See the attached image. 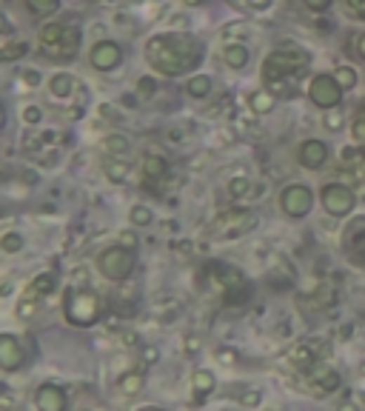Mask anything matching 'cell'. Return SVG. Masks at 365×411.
Segmentation results:
<instances>
[{
  "label": "cell",
  "instance_id": "cell-1",
  "mask_svg": "<svg viewBox=\"0 0 365 411\" xmlns=\"http://www.w3.org/2000/svg\"><path fill=\"white\" fill-rule=\"evenodd\" d=\"M146 60L154 72L166 77H177L182 72H192L203 60V43L194 34L186 32H168L154 34L146 43Z\"/></svg>",
  "mask_w": 365,
  "mask_h": 411
},
{
  "label": "cell",
  "instance_id": "cell-2",
  "mask_svg": "<svg viewBox=\"0 0 365 411\" xmlns=\"http://www.w3.org/2000/svg\"><path fill=\"white\" fill-rule=\"evenodd\" d=\"M63 314L72 325L88 328L100 317V297L91 289H66L63 295Z\"/></svg>",
  "mask_w": 365,
  "mask_h": 411
},
{
  "label": "cell",
  "instance_id": "cell-3",
  "mask_svg": "<svg viewBox=\"0 0 365 411\" xmlns=\"http://www.w3.org/2000/svg\"><path fill=\"white\" fill-rule=\"evenodd\" d=\"M308 63H311V55L305 49H277L263 60V80L274 83V80L300 77Z\"/></svg>",
  "mask_w": 365,
  "mask_h": 411
},
{
  "label": "cell",
  "instance_id": "cell-4",
  "mask_svg": "<svg viewBox=\"0 0 365 411\" xmlns=\"http://www.w3.org/2000/svg\"><path fill=\"white\" fill-rule=\"evenodd\" d=\"M98 269H100V274H103L106 280H112V283H126V280L134 274V269H137L134 249H126L123 243L109 245V249H103L100 257H98Z\"/></svg>",
  "mask_w": 365,
  "mask_h": 411
},
{
  "label": "cell",
  "instance_id": "cell-5",
  "mask_svg": "<svg viewBox=\"0 0 365 411\" xmlns=\"http://www.w3.org/2000/svg\"><path fill=\"white\" fill-rule=\"evenodd\" d=\"M343 95H345V89L337 83L334 74H317V77H311V83H308V97L319 109H334V106H340Z\"/></svg>",
  "mask_w": 365,
  "mask_h": 411
},
{
  "label": "cell",
  "instance_id": "cell-6",
  "mask_svg": "<svg viewBox=\"0 0 365 411\" xmlns=\"http://www.w3.org/2000/svg\"><path fill=\"white\" fill-rule=\"evenodd\" d=\"M257 226V215L248 212V209H232V212H223L214 223H211V231L217 237H240L246 231H251Z\"/></svg>",
  "mask_w": 365,
  "mask_h": 411
},
{
  "label": "cell",
  "instance_id": "cell-7",
  "mask_svg": "<svg viewBox=\"0 0 365 411\" xmlns=\"http://www.w3.org/2000/svg\"><path fill=\"white\" fill-rule=\"evenodd\" d=\"M77 49H80V29L77 26H63V32H60L58 40L40 46V55L60 63V60H72L77 55Z\"/></svg>",
  "mask_w": 365,
  "mask_h": 411
},
{
  "label": "cell",
  "instance_id": "cell-8",
  "mask_svg": "<svg viewBox=\"0 0 365 411\" xmlns=\"http://www.w3.org/2000/svg\"><path fill=\"white\" fill-rule=\"evenodd\" d=\"M280 206H283V212H286L288 217H305V215L314 209V194H311L308 186H303V183H291V186L283 189V194H280Z\"/></svg>",
  "mask_w": 365,
  "mask_h": 411
},
{
  "label": "cell",
  "instance_id": "cell-9",
  "mask_svg": "<svg viewBox=\"0 0 365 411\" xmlns=\"http://www.w3.org/2000/svg\"><path fill=\"white\" fill-rule=\"evenodd\" d=\"M354 203H357L354 191H351L348 186H343V183H328V186L323 189V206H326V212H328L331 217H345V215H351Z\"/></svg>",
  "mask_w": 365,
  "mask_h": 411
},
{
  "label": "cell",
  "instance_id": "cell-10",
  "mask_svg": "<svg viewBox=\"0 0 365 411\" xmlns=\"http://www.w3.org/2000/svg\"><path fill=\"white\" fill-rule=\"evenodd\" d=\"M55 285H58V277H55L52 271H43V274H37V277L32 280V285L26 289V297H23V303H20L18 314H20V317L32 314V311H34V306H37L43 297H49V295L55 292Z\"/></svg>",
  "mask_w": 365,
  "mask_h": 411
},
{
  "label": "cell",
  "instance_id": "cell-11",
  "mask_svg": "<svg viewBox=\"0 0 365 411\" xmlns=\"http://www.w3.org/2000/svg\"><path fill=\"white\" fill-rule=\"evenodd\" d=\"M343 249L354 266H365V217H357L348 223L343 234Z\"/></svg>",
  "mask_w": 365,
  "mask_h": 411
},
{
  "label": "cell",
  "instance_id": "cell-12",
  "mask_svg": "<svg viewBox=\"0 0 365 411\" xmlns=\"http://www.w3.org/2000/svg\"><path fill=\"white\" fill-rule=\"evenodd\" d=\"M340 375L334 372L331 365H314L311 368V375H308V391L314 394V397H326V394H331V391H337L340 389Z\"/></svg>",
  "mask_w": 365,
  "mask_h": 411
},
{
  "label": "cell",
  "instance_id": "cell-13",
  "mask_svg": "<svg viewBox=\"0 0 365 411\" xmlns=\"http://www.w3.org/2000/svg\"><path fill=\"white\" fill-rule=\"evenodd\" d=\"M326 354V343L323 340H303V343H297L291 351H288V360L300 368V372H311V368L319 363V357Z\"/></svg>",
  "mask_w": 365,
  "mask_h": 411
},
{
  "label": "cell",
  "instance_id": "cell-14",
  "mask_svg": "<svg viewBox=\"0 0 365 411\" xmlns=\"http://www.w3.org/2000/svg\"><path fill=\"white\" fill-rule=\"evenodd\" d=\"M88 60H91V66H95V69L109 72V69H114L123 60V49L114 43V40H100V43L91 46Z\"/></svg>",
  "mask_w": 365,
  "mask_h": 411
},
{
  "label": "cell",
  "instance_id": "cell-15",
  "mask_svg": "<svg viewBox=\"0 0 365 411\" xmlns=\"http://www.w3.org/2000/svg\"><path fill=\"white\" fill-rule=\"evenodd\" d=\"M26 360V351H23V343L15 337V335H4L0 337V368L4 372H18Z\"/></svg>",
  "mask_w": 365,
  "mask_h": 411
},
{
  "label": "cell",
  "instance_id": "cell-16",
  "mask_svg": "<svg viewBox=\"0 0 365 411\" xmlns=\"http://www.w3.org/2000/svg\"><path fill=\"white\" fill-rule=\"evenodd\" d=\"M300 157V166L303 169H323L326 160H328V146L323 140H305L297 151Z\"/></svg>",
  "mask_w": 365,
  "mask_h": 411
},
{
  "label": "cell",
  "instance_id": "cell-17",
  "mask_svg": "<svg viewBox=\"0 0 365 411\" xmlns=\"http://www.w3.org/2000/svg\"><path fill=\"white\" fill-rule=\"evenodd\" d=\"M34 405H37L40 411H63V408L69 405V400H66V391H63L60 386H55V383H43V386L37 389Z\"/></svg>",
  "mask_w": 365,
  "mask_h": 411
},
{
  "label": "cell",
  "instance_id": "cell-18",
  "mask_svg": "<svg viewBox=\"0 0 365 411\" xmlns=\"http://www.w3.org/2000/svg\"><path fill=\"white\" fill-rule=\"evenodd\" d=\"M217 389V380L211 372H206V368H197V372L192 375V391H194V400H206L208 394H214Z\"/></svg>",
  "mask_w": 365,
  "mask_h": 411
},
{
  "label": "cell",
  "instance_id": "cell-19",
  "mask_svg": "<svg viewBox=\"0 0 365 411\" xmlns=\"http://www.w3.org/2000/svg\"><path fill=\"white\" fill-rule=\"evenodd\" d=\"M168 175V163L163 154H146L143 157V177L146 180H163Z\"/></svg>",
  "mask_w": 365,
  "mask_h": 411
},
{
  "label": "cell",
  "instance_id": "cell-20",
  "mask_svg": "<svg viewBox=\"0 0 365 411\" xmlns=\"http://www.w3.org/2000/svg\"><path fill=\"white\" fill-rule=\"evenodd\" d=\"M103 172H106V177L112 180V183H123L126 177H128V172H131V166L126 160H120V157H106V163H103Z\"/></svg>",
  "mask_w": 365,
  "mask_h": 411
},
{
  "label": "cell",
  "instance_id": "cell-21",
  "mask_svg": "<svg viewBox=\"0 0 365 411\" xmlns=\"http://www.w3.org/2000/svg\"><path fill=\"white\" fill-rule=\"evenodd\" d=\"M143 386H146V377H143V372H126V375L120 377V383H117V389H120L126 397L140 394V391H143Z\"/></svg>",
  "mask_w": 365,
  "mask_h": 411
},
{
  "label": "cell",
  "instance_id": "cell-22",
  "mask_svg": "<svg viewBox=\"0 0 365 411\" xmlns=\"http://www.w3.org/2000/svg\"><path fill=\"white\" fill-rule=\"evenodd\" d=\"M214 274H217V283L223 285V289H234V285H243V274L234 269V266H214Z\"/></svg>",
  "mask_w": 365,
  "mask_h": 411
},
{
  "label": "cell",
  "instance_id": "cell-23",
  "mask_svg": "<svg viewBox=\"0 0 365 411\" xmlns=\"http://www.w3.org/2000/svg\"><path fill=\"white\" fill-rule=\"evenodd\" d=\"M223 60L232 66V69H243V66L248 63V49H246L243 43H228V46L223 49Z\"/></svg>",
  "mask_w": 365,
  "mask_h": 411
},
{
  "label": "cell",
  "instance_id": "cell-24",
  "mask_svg": "<svg viewBox=\"0 0 365 411\" xmlns=\"http://www.w3.org/2000/svg\"><path fill=\"white\" fill-rule=\"evenodd\" d=\"M248 106H251L254 114H268V112L274 109V92H265V89L254 92V95L248 97Z\"/></svg>",
  "mask_w": 365,
  "mask_h": 411
},
{
  "label": "cell",
  "instance_id": "cell-25",
  "mask_svg": "<svg viewBox=\"0 0 365 411\" xmlns=\"http://www.w3.org/2000/svg\"><path fill=\"white\" fill-rule=\"evenodd\" d=\"M26 52H29V43H26V40H6L4 49H0V60H4V63H12V60L23 58Z\"/></svg>",
  "mask_w": 365,
  "mask_h": 411
},
{
  "label": "cell",
  "instance_id": "cell-26",
  "mask_svg": "<svg viewBox=\"0 0 365 411\" xmlns=\"http://www.w3.org/2000/svg\"><path fill=\"white\" fill-rule=\"evenodd\" d=\"M186 92H189L192 97L203 100V97H208V92H211V80H208L206 74H194V77H189V83H186Z\"/></svg>",
  "mask_w": 365,
  "mask_h": 411
},
{
  "label": "cell",
  "instance_id": "cell-27",
  "mask_svg": "<svg viewBox=\"0 0 365 411\" xmlns=\"http://www.w3.org/2000/svg\"><path fill=\"white\" fill-rule=\"evenodd\" d=\"M128 149H131V143H128L126 135H106V140H103V151L112 154V157H120V154H126Z\"/></svg>",
  "mask_w": 365,
  "mask_h": 411
},
{
  "label": "cell",
  "instance_id": "cell-28",
  "mask_svg": "<svg viewBox=\"0 0 365 411\" xmlns=\"http://www.w3.org/2000/svg\"><path fill=\"white\" fill-rule=\"evenodd\" d=\"M49 92H52L55 97H69V95L74 92V80H72L69 74H55V77L49 80Z\"/></svg>",
  "mask_w": 365,
  "mask_h": 411
},
{
  "label": "cell",
  "instance_id": "cell-29",
  "mask_svg": "<svg viewBox=\"0 0 365 411\" xmlns=\"http://www.w3.org/2000/svg\"><path fill=\"white\" fill-rule=\"evenodd\" d=\"M351 135L359 146H365V103L357 106V114H354V123H351Z\"/></svg>",
  "mask_w": 365,
  "mask_h": 411
},
{
  "label": "cell",
  "instance_id": "cell-30",
  "mask_svg": "<svg viewBox=\"0 0 365 411\" xmlns=\"http://www.w3.org/2000/svg\"><path fill=\"white\" fill-rule=\"evenodd\" d=\"M0 249H4L6 255H18V252H23V234H18V231H6L4 237H0Z\"/></svg>",
  "mask_w": 365,
  "mask_h": 411
},
{
  "label": "cell",
  "instance_id": "cell-31",
  "mask_svg": "<svg viewBox=\"0 0 365 411\" xmlns=\"http://www.w3.org/2000/svg\"><path fill=\"white\" fill-rule=\"evenodd\" d=\"M26 6L34 15H52V12H58L60 0H26Z\"/></svg>",
  "mask_w": 365,
  "mask_h": 411
},
{
  "label": "cell",
  "instance_id": "cell-32",
  "mask_svg": "<svg viewBox=\"0 0 365 411\" xmlns=\"http://www.w3.org/2000/svg\"><path fill=\"white\" fill-rule=\"evenodd\" d=\"M248 191H251V183H248L246 177H232V180H228V197L240 200V197H246Z\"/></svg>",
  "mask_w": 365,
  "mask_h": 411
},
{
  "label": "cell",
  "instance_id": "cell-33",
  "mask_svg": "<svg viewBox=\"0 0 365 411\" xmlns=\"http://www.w3.org/2000/svg\"><path fill=\"white\" fill-rule=\"evenodd\" d=\"M128 220H131V226H149L154 220V215L146 209V206H134V209L128 212Z\"/></svg>",
  "mask_w": 365,
  "mask_h": 411
},
{
  "label": "cell",
  "instance_id": "cell-34",
  "mask_svg": "<svg viewBox=\"0 0 365 411\" xmlns=\"http://www.w3.org/2000/svg\"><path fill=\"white\" fill-rule=\"evenodd\" d=\"M334 77H337V83H340L345 92H351V89L357 86V72H354L351 66H343V69H337V74H334Z\"/></svg>",
  "mask_w": 365,
  "mask_h": 411
},
{
  "label": "cell",
  "instance_id": "cell-35",
  "mask_svg": "<svg viewBox=\"0 0 365 411\" xmlns=\"http://www.w3.org/2000/svg\"><path fill=\"white\" fill-rule=\"evenodd\" d=\"M251 295V289L243 283V285H234V289H225V303H232V306H240L246 303V297Z\"/></svg>",
  "mask_w": 365,
  "mask_h": 411
},
{
  "label": "cell",
  "instance_id": "cell-36",
  "mask_svg": "<svg viewBox=\"0 0 365 411\" xmlns=\"http://www.w3.org/2000/svg\"><path fill=\"white\" fill-rule=\"evenodd\" d=\"M137 95H143V97H152V95H157V80L154 77H140L137 80Z\"/></svg>",
  "mask_w": 365,
  "mask_h": 411
},
{
  "label": "cell",
  "instance_id": "cell-37",
  "mask_svg": "<svg viewBox=\"0 0 365 411\" xmlns=\"http://www.w3.org/2000/svg\"><path fill=\"white\" fill-rule=\"evenodd\" d=\"M40 120H43V112L37 106H26L23 109V123H29V126H37Z\"/></svg>",
  "mask_w": 365,
  "mask_h": 411
},
{
  "label": "cell",
  "instance_id": "cell-38",
  "mask_svg": "<svg viewBox=\"0 0 365 411\" xmlns=\"http://www.w3.org/2000/svg\"><path fill=\"white\" fill-rule=\"evenodd\" d=\"M303 4H305L311 12H326V9L334 4V0H303Z\"/></svg>",
  "mask_w": 365,
  "mask_h": 411
},
{
  "label": "cell",
  "instance_id": "cell-39",
  "mask_svg": "<svg viewBox=\"0 0 365 411\" xmlns=\"http://www.w3.org/2000/svg\"><path fill=\"white\" fill-rule=\"evenodd\" d=\"M348 9H351L357 18H365V0H348Z\"/></svg>",
  "mask_w": 365,
  "mask_h": 411
},
{
  "label": "cell",
  "instance_id": "cell-40",
  "mask_svg": "<svg viewBox=\"0 0 365 411\" xmlns=\"http://www.w3.org/2000/svg\"><path fill=\"white\" fill-rule=\"evenodd\" d=\"M120 243L126 245V249H137V234L134 231H126V234H120Z\"/></svg>",
  "mask_w": 365,
  "mask_h": 411
},
{
  "label": "cell",
  "instance_id": "cell-41",
  "mask_svg": "<svg viewBox=\"0 0 365 411\" xmlns=\"http://www.w3.org/2000/svg\"><path fill=\"white\" fill-rule=\"evenodd\" d=\"M326 126H328L331 132L343 129V117H340V114H328V117H326Z\"/></svg>",
  "mask_w": 365,
  "mask_h": 411
},
{
  "label": "cell",
  "instance_id": "cell-42",
  "mask_svg": "<svg viewBox=\"0 0 365 411\" xmlns=\"http://www.w3.org/2000/svg\"><path fill=\"white\" fill-rule=\"evenodd\" d=\"M240 403H243V405H260V394H257V391H248V394L240 397Z\"/></svg>",
  "mask_w": 365,
  "mask_h": 411
},
{
  "label": "cell",
  "instance_id": "cell-43",
  "mask_svg": "<svg viewBox=\"0 0 365 411\" xmlns=\"http://www.w3.org/2000/svg\"><path fill=\"white\" fill-rule=\"evenodd\" d=\"M23 80H26L29 86H37V83H40V74H37L34 69H29V72H23Z\"/></svg>",
  "mask_w": 365,
  "mask_h": 411
},
{
  "label": "cell",
  "instance_id": "cell-44",
  "mask_svg": "<svg viewBox=\"0 0 365 411\" xmlns=\"http://www.w3.org/2000/svg\"><path fill=\"white\" fill-rule=\"evenodd\" d=\"M217 360H220V363H234V360H237V354H234V351H225V349H220V351H217Z\"/></svg>",
  "mask_w": 365,
  "mask_h": 411
},
{
  "label": "cell",
  "instance_id": "cell-45",
  "mask_svg": "<svg viewBox=\"0 0 365 411\" xmlns=\"http://www.w3.org/2000/svg\"><path fill=\"white\" fill-rule=\"evenodd\" d=\"M357 55H359V60H365V34L357 37Z\"/></svg>",
  "mask_w": 365,
  "mask_h": 411
},
{
  "label": "cell",
  "instance_id": "cell-46",
  "mask_svg": "<svg viewBox=\"0 0 365 411\" xmlns=\"http://www.w3.org/2000/svg\"><path fill=\"white\" fill-rule=\"evenodd\" d=\"M225 32H232V34H237V37H243V34H246V29H243V23H234L232 29H225Z\"/></svg>",
  "mask_w": 365,
  "mask_h": 411
},
{
  "label": "cell",
  "instance_id": "cell-47",
  "mask_svg": "<svg viewBox=\"0 0 365 411\" xmlns=\"http://www.w3.org/2000/svg\"><path fill=\"white\" fill-rule=\"evenodd\" d=\"M197 349H200V340L197 337H189V354H194Z\"/></svg>",
  "mask_w": 365,
  "mask_h": 411
},
{
  "label": "cell",
  "instance_id": "cell-48",
  "mask_svg": "<svg viewBox=\"0 0 365 411\" xmlns=\"http://www.w3.org/2000/svg\"><path fill=\"white\" fill-rule=\"evenodd\" d=\"M146 360L154 363V360H157V349H146Z\"/></svg>",
  "mask_w": 365,
  "mask_h": 411
},
{
  "label": "cell",
  "instance_id": "cell-49",
  "mask_svg": "<svg viewBox=\"0 0 365 411\" xmlns=\"http://www.w3.org/2000/svg\"><path fill=\"white\" fill-rule=\"evenodd\" d=\"M248 4L257 6V9H265V6H268V0H248Z\"/></svg>",
  "mask_w": 365,
  "mask_h": 411
},
{
  "label": "cell",
  "instance_id": "cell-50",
  "mask_svg": "<svg viewBox=\"0 0 365 411\" xmlns=\"http://www.w3.org/2000/svg\"><path fill=\"white\" fill-rule=\"evenodd\" d=\"M186 6H200V4H206V0H182Z\"/></svg>",
  "mask_w": 365,
  "mask_h": 411
}]
</instances>
